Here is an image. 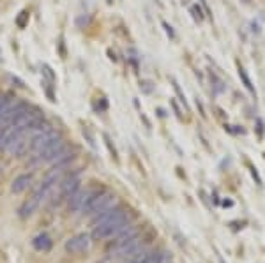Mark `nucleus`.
<instances>
[{
  "mask_svg": "<svg viewBox=\"0 0 265 263\" xmlns=\"http://www.w3.org/2000/svg\"><path fill=\"white\" fill-rule=\"evenodd\" d=\"M131 225V214L127 207L117 205L110 207L99 216L92 217V235L94 240H108L122 232L124 228Z\"/></svg>",
  "mask_w": 265,
  "mask_h": 263,
  "instance_id": "nucleus-1",
  "label": "nucleus"
},
{
  "mask_svg": "<svg viewBox=\"0 0 265 263\" xmlns=\"http://www.w3.org/2000/svg\"><path fill=\"white\" fill-rule=\"evenodd\" d=\"M142 251H145V248H143V235L140 226L135 225H129L127 228H124L122 232L115 235L106 248L108 256L113 258V260L129 258L136 253H142Z\"/></svg>",
  "mask_w": 265,
  "mask_h": 263,
  "instance_id": "nucleus-2",
  "label": "nucleus"
},
{
  "mask_svg": "<svg viewBox=\"0 0 265 263\" xmlns=\"http://www.w3.org/2000/svg\"><path fill=\"white\" fill-rule=\"evenodd\" d=\"M115 201V194L108 191L106 187H92V193L88 196L85 207L82 209L83 216H99L104 210H108Z\"/></svg>",
  "mask_w": 265,
  "mask_h": 263,
  "instance_id": "nucleus-3",
  "label": "nucleus"
},
{
  "mask_svg": "<svg viewBox=\"0 0 265 263\" xmlns=\"http://www.w3.org/2000/svg\"><path fill=\"white\" fill-rule=\"evenodd\" d=\"M69 150H71V147L67 145V141L57 133L41 150H39L37 157H39V161H44V163H55V161H59L64 154L69 152Z\"/></svg>",
  "mask_w": 265,
  "mask_h": 263,
  "instance_id": "nucleus-4",
  "label": "nucleus"
},
{
  "mask_svg": "<svg viewBox=\"0 0 265 263\" xmlns=\"http://www.w3.org/2000/svg\"><path fill=\"white\" fill-rule=\"evenodd\" d=\"M82 186V180H80V175L78 173H67L64 178H60L59 182V196L55 200L53 205H60V203L67 201L71 196L80 189Z\"/></svg>",
  "mask_w": 265,
  "mask_h": 263,
  "instance_id": "nucleus-5",
  "label": "nucleus"
},
{
  "mask_svg": "<svg viewBox=\"0 0 265 263\" xmlns=\"http://www.w3.org/2000/svg\"><path fill=\"white\" fill-rule=\"evenodd\" d=\"M90 242H92V237L88 233H78V235H74V237H71L69 240L66 242L64 248H66V251L69 254H80L88 249Z\"/></svg>",
  "mask_w": 265,
  "mask_h": 263,
  "instance_id": "nucleus-6",
  "label": "nucleus"
},
{
  "mask_svg": "<svg viewBox=\"0 0 265 263\" xmlns=\"http://www.w3.org/2000/svg\"><path fill=\"white\" fill-rule=\"evenodd\" d=\"M90 193H92V187H88V189H82V187H80L73 196L67 200V207H69L71 212H82V209L85 207Z\"/></svg>",
  "mask_w": 265,
  "mask_h": 263,
  "instance_id": "nucleus-7",
  "label": "nucleus"
},
{
  "mask_svg": "<svg viewBox=\"0 0 265 263\" xmlns=\"http://www.w3.org/2000/svg\"><path fill=\"white\" fill-rule=\"evenodd\" d=\"M32 180H34V175H32V173L18 175V177L13 180V184H11V191H13L14 194L23 193V191H27L32 186Z\"/></svg>",
  "mask_w": 265,
  "mask_h": 263,
  "instance_id": "nucleus-8",
  "label": "nucleus"
},
{
  "mask_svg": "<svg viewBox=\"0 0 265 263\" xmlns=\"http://www.w3.org/2000/svg\"><path fill=\"white\" fill-rule=\"evenodd\" d=\"M32 246H34V249L39 251V253H48V251L51 249V246H53V240H51V237L48 233H39L34 237Z\"/></svg>",
  "mask_w": 265,
  "mask_h": 263,
  "instance_id": "nucleus-9",
  "label": "nucleus"
},
{
  "mask_svg": "<svg viewBox=\"0 0 265 263\" xmlns=\"http://www.w3.org/2000/svg\"><path fill=\"white\" fill-rule=\"evenodd\" d=\"M235 66H237V74H239L240 82L244 83V87H246V90L253 95V97H256V89H255V85H253V82H251L250 74H248L246 67H244L242 64H240V60H235Z\"/></svg>",
  "mask_w": 265,
  "mask_h": 263,
  "instance_id": "nucleus-10",
  "label": "nucleus"
},
{
  "mask_svg": "<svg viewBox=\"0 0 265 263\" xmlns=\"http://www.w3.org/2000/svg\"><path fill=\"white\" fill-rule=\"evenodd\" d=\"M142 263H166V254L163 251H152V253H145Z\"/></svg>",
  "mask_w": 265,
  "mask_h": 263,
  "instance_id": "nucleus-11",
  "label": "nucleus"
},
{
  "mask_svg": "<svg viewBox=\"0 0 265 263\" xmlns=\"http://www.w3.org/2000/svg\"><path fill=\"white\" fill-rule=\"evenodd\" d=\"M209 78H211L212 89H214V92H216V94H223L224 90H226V87H224V82H223V79H221L216 73H212V71H211V74H209Z\"/></svg>",
  "mask_w": 265,
  "mask_h": 263,
  "instance_id": "nucleus-12",
  "label": "nucleus"
},
{
  "mask_svg": "<svg viewBox=\"0 0 265 263\" xmlns=\"http://www.w3.org/2000/svg\"><path fill=\"white\" fill-rule=\"evenodd\" d=\"M13 92H6V94H0V113L7 108V106L13 105Z\"/></svg>",
  "mask_w": 265,
  "mask_h": 263,
  "instance_id": "nucleus-13",
  "label": "nucleus"
},
{
  "mask_svg": "<svg viewBox=\"0 0 265 263\" xmlns=\"http://www.w3.org/2000/svg\"><path fill=\"white\" fill-rule=\"evenodd\" d=\"M191 14H193V18L196 19V22H203V18H205V11L202 9V7L198 6V4H195V6H191Z\"/></svg>",
  "mask_w": 265,
  "mask_h": 263,
  "instance_id": "nucleus-14",
  "label": "nucleus"
},
{
  "mask_svg": "<svg viewBox=\"0 0 265 263\" xmlns=\"http://www.w3.org/2000/svg\"><path fill=\"white\" fill-rule=\"evenodd\" d=\"M172 85H174V90H175V94L179 95V101L182 103L184 106H187V103H186V95H184V92L180 90V85L175 82V79H172Z\"/></svg>",
  "mask_w": 265,
  "mask_h": 263,
  "instance_id": "nucleus-15",
  "label": "nucleus"
},
{
  "mask_svg": "<svg viewBox=\"0 0 265 263\" xmlns=\"http://www.w3.org/2000/svg\"><path fill=\"white\" fill-rule=\"evenodd\" d=\"M103 138H104V143H106L108 150H110L111 157H113V159H117V150H115V147H113V143H111L110 136H108V134H103Z\"/></svg>",
  "mask_w": 265,
  "mask_h": 263,
  "instance_id": "nucleus-16",
  "label": "nucleus"
},
{
  "mask_svg": "<svg viewBox=\"0 0 265 263\" xmlns=\"http://www.w3.org/2000/svg\"><path fill=\"white\" fill-rule=\"evenodd\" d=\"M248 168H250L251 175H253V178H256V184H258V186H262V178H260V175H258V171H256L255 166H253L251 163H248Z\"/></svg>",
  "mask_w": 265,
  "mask_h": 263,
  "instance_id": "nucleus-17",
  "label": "nucleus"
},
{
  "mask_svg": "<svg viewBox=\"0 0 265 263\" xmlns=\"http://www.w3.org/2000/svg\"><path fill=\"white\" fill-rule=\"evenodd\" d=\"M27 19H29V13H27V11H23L22 14H20V18H18V27H25L27 25Z\"/></svg>",
  "mask_w": 265,
  "mask_h": 263,
  "instance_id": "nucleus-18",
  "label": "nucleus"
},
{
  "mask_svg": "<svg viewBox=\"0 0 265 263\" xmlns=\"http://www.w3.org/2000/svg\"><path fill=\"white\" fill-rule=\"evenodd\" d=\"M163 27H164V30H166L168 37H170V39H175V32H174V27H172V25H168V22H163Z\"/></svg>",
  "mask_w": 265,
  "mask_h": 263,
  "instance_id": "nucleus-19",
  "label": "nucleus"
},
{
  "mask_svg": "<svg viewBox=\"0 0 265 263\" xmlns=\"http://www.w3.org/2000/svg\"><path fill=\"white\" fill-rule=\"evenodd\" d=\"M263 120L262 118H258V120H256V131H258V138L262 139L263 138Z\"/></svg>",
  "mask_w": 265,
  "mask_h": 263,
  "instance_id": "nucleus-20",
  "label": "nucleus"
},
{
  "mask_svg": "<svg viewBox=\"0 0 265 263\" xmlns=\"http://www.w3.org/2000/svg\"><path fill=\"white\" fill-rule=\"evenodd\" d=\"M148 85H150V82H140V89H143V92L145 94L152 92V87H148Z\"/></svg>",
  "mask_w": 265,
  "mask_h": 263,
  "instance_id": "nucleus-21",
  "label": "nucleus"
},
{
  "mask_svg": "<svg viewBox=\"0 0 265 263\" xmlns=\"http://www.w3.org/2000/svg\"><path fill=\"white\" fill-rule=\"evenodd\" d=\"M43 69H44V71H43V73H44V74H46V76H48V78H50V79H51V82H53V79H55V74H53V73H51V69H50V67H48V66H43Z\"/></svg>",
  "mask_w": 265,
  "mask_h": 263,
  "instance_id": "nucleus-22",
  "label": "nucleus"
},
{
  "mask_svg": "<svg viewBox=\"0 0 265 263\" xmlns=\"http://www.w3.org/2000/svg\"><path fill=\"white\" fill-rule=\"evenodd\" d=\"M172 106H174V111H175V115H177V118H182V113H180V110H179V106H177V103L172 99Z\"/></svg>",
  "mask_w": 265,
  "mask_h": 263,
  "instance_id": "nucleus-23",
  "label": "nucleus"
},
{
  "mask_svg": "<svg viewBox=\"0 0 265 263\" xmlns=\"http://www.w3.org/2000/svg\"><path fill=\"white\" fill-rule=\"evenodd\" d=\"M200 2H202V9L205 11V16H209V18H212L211 9H209V6H207V2H205V0H200Z\"/></svg>",
  "mask_w": 265,
  "mask_h": 263,
  "instance_id": "nucleus-24",
  "label": "nucleus"
},
{
  "mask_svg": "<svg viewBox=\"0 0 265 263\" xmlns=\"http://www.w3.org/2000/svg\"><path fill=\"white\" fill-rule=\"evenodd\" d=\"M196 106H198V110H200V113H202V117L205 118V110H203V105H202V101H200V99H196Z\"/></svg>",
  "mask_w": 265,
  "mask_h": 263,
  "instance_id": "nucleus-25",
  "label": "nucleus"
},
{
  "mask_svg": "<svg viewBox=\"0 0 265 263\" xmlns=\"http://www.w3.org/2000/svg\"><path fill=\"white\" fill-rule=\"evenodd\" d=\"M158 113H159V117H164V115H166V113H164L163 108H158Z\"/></svg>",
  "mask_w": 265,
  "mask_h": 263,
  "instance_id": "nucleus-26",
  "label": "nucleus"
},
{
  "mask_svg": "<svg viewBox=\"0 0 265 263\" xmlns=\"http://www.w3.org/2000/svg\"><path fill=\"white\" fill-rule=\"evenodd\" d=\"M223 205H224V207H232V201H230V200H224Z\"/></svg>",
  "mask_w": 265,
  "mask_h": 263,
  "instance_id": "nucleus-27",
  "label": "nucleus"
},
{
  "mask_svg": "<svg viewBox=\"0 0 265 263\" xmlns=\"http://www.w3.org/2000/svg\"><path fill=\"white\" fill-rule=\"evenodd\" d=\"M242 2H244V4H250V2H251V0H242Z\"/></svg>",
  "mask_w": 265,
  "mask_h": 263,
  "instance_id": "nucleus-28",
  "label": "nucleus"
},
{
  "mask_svg": "<svg viewBox=\"0 0 265 263\" xmlns=\"http://www.w3.org/2000/svg\"><path fill=\"white\" fill-rule=\"evenodd\" d=\"M106 2H108V4H113V0H106Z\"/></svg>",
  "mask_w": 265,
  "mask_h": 263,
  "instance_id": "nucleus-29",
  "label": "nucleus"
}]
</instances>
